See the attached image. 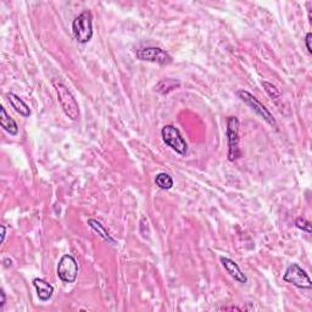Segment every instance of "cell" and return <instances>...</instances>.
<instances>
[{"label": "cell", "instance_id": "1", "mask_svg": "<svg viewBox=\"0 0 312 312\" xmlns=\"http://www.w3.org/2000/svg\"><path fill=\"white\" fill-rule=\"evenodd\" d=\"M53 85L55 88L57 94V100H59L61 109L63 110L66 116L70 120L77 121L79 119V106L76 98L73 97L71 91L68 88V85L63 84L60 79H53Z\"/></svg>", "mask_w": 312, "mask_h": 312}, {"label": "cell", "instance_id": "2", "mask_svg": "<svg viewBox=\"0 0 312 312\" xmlns=\"http://www.w3.org/2000/svg\"><path fill=\"white\" fill-rule=\"evenodd\" d=\"M72 33L79 44H87L93 37V17L92 12L85 10L72 22Z\"/></svg>", "mask_w": 312, "mask_h": 312}, {"label": "cell", "instance_id": "3", "mask_svg": "<svg viewBox=\"0 0 312 312\" xmlns=\"http://www.w3.org/2000/svg\"><path fill=\"white\" fill-rule=\"evenodd\" d=\"M239 127L240 122L237 116H229L227 120V139H228V160L234 161L240 158L239 149Z\"/></svg>", "mask_w": 312, "mask_h": 312}, {"label": "cell", "instance_id": "4", "mask_svg": "<svg viewBox=\"0 0 312 312\" xmlns=\"http://www.w3.org/2000/svg\"><path fill=\"white\" fill-rule=\"evenodd\" d=\"M161 137L162 141L165 142V144L170 146L171 149H173L177 154L184 156L188 151V144L186 139L183 138L181 135L180 129L176 128L174 126L167 125L161 129Z\"/></svg>", "mask_w": 312, "mask_h": 312}, {"label": "cell", "instance_id": "5", "mask_svg": "<svg viewBox=\"0 0 312 312\" xmlns=\"http://www.w3.org/2000/svg\"><path fill=\"white\" fill-rule=\"evenodd\" d=\"M237 94H238V97H239L240 99L243 100L244 103L247 104L251 110L255 111V113L259 115L260 117H262V119L265 120L270 126L277 127V122H276L275 117L272 116V114H271L270 111L267 110V107L265 106V105L261 103V101L257 99L256 97H254L253 94L249 93L248 91H244V89H240V91H238Z\"/></svg>", "mask_w": 312, "mask_h": 312}, {"label": "cell", "instance_id": "6", "mask_svg": "<svg viewBox=\"0 0 312 312\" xmlns=\"http://www.w3.org/2000/svg\"><path fill=\"white\" fill-rule=\"evenodd\" d=\"M283 281L289 284H293L299 289H311L312 282L310 276L307 275L306 271L302 270L297 263H292L285 271L283 276Z\"/></svg>", "mask_w": 312, "mask_h": 312}, {"label": "cell", "instance_id": "7", "mask_svg": "<svg viewBox=\"0 0 312 312\" xmlns=\"http://www.w3.org/2000/svg\"><path fill=\"white\" fill-rule=\"evenodd\" d=\"M137 57L143 61H149L159 63V65L166 66L172 62V57L168 53L159 47H146L143 49H138L136 53Z\"/></svg>", "mask_w": 312, "mask_h": 312}, {"label": "cell", "instance_id": "8", "mask_svg": "<svg viewBox=\"0 0 312 312\" xmlns=\"http://www.w3.org/2000/svg\"><path fill=\"white\" fill-rule=\"evenodd\" d=\"M57 276L63 283H75L78 276V263L71 255H63L57 265Z\"/></svg>", "mask_w": 312, "mask_h": 312}, {"label": "cell", "instance_id": "9", "mask_svg": "<svg viewBox=\"0 0 312 312\" xmlns=\"http://www.w3.org/2000/svg\"><path fill=\"white\" fill-rule=\"evenodd\" d=\"M221 263H222V266H224V269L226 270V272H227L228 275L234 279V281H237L238 283H241V284L247 283V281H248L247 276L244 275V272L240 270V267L237 262H234L233 260L228 259V257L222 256Z\"/></svg>", "mask_w": 312, "mask_h": 312}, {"label": "cell", "instance_id": "10", "mask_svg": "<svg viewBox=\"0 0 312 312\" xmlns=\"http://www.w3.org/2000/svg\"><path fill=\"white\" fill-rule=\"evenodd\" d=\"M33 285L37 291V295L39 300L48 301L54 294V286L48 283L46 279L43 278H36L33 279Z\"/></svg>", "mask_w": 312, "mask_h": 312}, {"label": "cell", "instance_id": "11", "mask_svg": "<svg viewBox=\"0 0 312 312\" xmlns=\"http://www.w3.org/2000/svg\"><path fill=\"white\" fill-rule=\"evenodd\" d=\"M0 125H2L3 129L8 132L10 136H17L18 135V126L16 121L10 117V115L6 113L5 107H0Z\"/></svg>", "mask_w": 312, "mask_h": 312}, {"label": "cell", "instance_id": "12", "mask_svg": "<svg viewBox=\"0 0 312 312\" xmlns=\"http://www.w3.org/2000/svg\"><path fill=\"white\" fill-rule=\"evenodd\" d=\"M6 99H8L9 103H10V105L12 107H14V110L16 111V113H18L21 115V116L24 117H28L31 115V110L30 107L27 106V104L25 103L24 100L21 99L18 95H16L15 93H8L6 94Z\"/></svg>", "mask_w": 312, "mask_h": 312}, {"label": "cell", "instance_id": "13", "mask_svg": "<svg viewBox=\"0 0 312 312\" xmlns=\"http://www.w3.org/2000/svg\"><path fill=\"white\" fill-rule=\"evenodd\" d=\"M88 225H89V227L93 229V231L97 232V233L99 234L100 237L103 238L105 241H107V243L113 244V245L116 244V240H115L114 238L111 237V234L109 233V231H107V229L105 228V226L101 224L100 221H97V219L91 218V219H88Z\"/></svg>", "mask_w": 312, "mask_h": 312}, {"label": "cell", "instance_id": "14", "mask_svg": "<svg viewBox=\"0 0 312 312\" xmlns=\"http://www.w3.org/2000/svg\"><path fill=\"white\" fill-rule=\"evenodd\" d=\"M180 81H176V79H172V78H166V79H162L161 82H159L158 84H156L155 89L159 92V93L161 94H167L170 93V92L174 91V89L180 88Z\"/></svg>", "mask_w": 312, "mask_h": 312}, {"label": "cell", "instance_id": "15", "mask_svg": "<svg viewBox=\"0 0 312 312\" xmlns=\"http://www.w3.org/2000/svg\"><path fill=\"white\" fill-rule=\"evenodd\" d=\"M155 184L159 188H160V189L168 190V189H171L172 187H173V178H172L168 173H165V172H162V173L156 174Z\"/></svg>", "mask_w": 312, "mask_h": 312}, {"label": "cell", "instance_id": "16", "mask_svg": "<svg viewBox=\"0 0 312 312\" xmlns=\"http://www.w3.org/2000/svg\"><path fill=\"white\" fill-rule=\"evenodd\" d=\"M262 85L265 87L266 92L269 93V95L272 98V99H278V98L281 97V92H279L278 89H277V87H275L273 84L269 83V82H263Z\"/></svg>", "mask_w": 312, "mask_h": 312}, {"label": "cell", "instance_id": "17", "mask_svg": "<svg viewBox=\"0 0 312 312\" xmlns=\"http://www.w3.org/2000/svg\"><path fill=\"white\" fill-rule=\"evenodd\" d=\"M295 226H297V228L301 229L302 232H306V233L311 234V224L304 217H299L297 221H295Z\"/></svg>", "mask_w": 312, "mask_h": 312}, {"label": "cell", "instance_id": "18", "mask_svg": "<svg viewBox=\"0 0 312 312\" xmlns=\"http://www.w3.org/2000/svg\"><path fill=\"white\" fill-rule=\"evenodd\" d=\"M311 38H312V34L311 32H308V33L306 34V37H305V44H306V49L308 53H312V48H311Z\"/></svg>", "mask_w": 312, "mask_h": 312}, {"label": "cell", "instance_id": "19", "mask_svg": "<svg viewBox=\"0 0 312 312\" xmlns=\"http://www.w3.org/2000/svg\"><path fill=\"white\" fill-rule=\"evenodd\" d=\"M6 302V297H5V292L4 291H0V310H2L3 307H4Z\"/></svg>", "mask_w": 312, "mask_h": 312}, {"label": "cell", "instance_id": "20", "mask_svg": "<svg viewBox=\"0 0 312 312\" xmlns=\"http://www.w3.org/2000/svg\"><path fill=\"white\" fill-rule=\"evenodd\" d=\"M221 310H225V311H233V310H237V311H243L244 308H240V307H235V306H231V307H222Z\"/></svg>", "mask_w": 312, "mask_h": 312}, {"label": "cell", "instance_id": "21", "mask_svg": "<svg viewBox=\"0 0 312 312\" xmlns=\"http://www.w3.org/2000/svg\"><path fill=\"white\" fill-rule=\"evenodd\" d=\"M5 235H6V228H5V226L3 225L2 226V243H4Z\"/></svg>", "mask_w": 312, "mask_h": 312}]
</instances>
